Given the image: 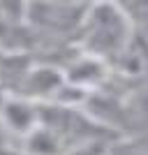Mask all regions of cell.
Instances as JSON below:
<instances>
[{"mask_svg": "<svg viewBox=\"0 0 148 155\" xmlns=\"http://www.w3.org/2000/svg\"><path fill=\"white\" fill-rule=\"evenodd\" d=\"M141 28L146 26H136L111 0H90L74 35V46L111 67Z\"/></svg>", "mask_w": 148, "mask_h": 155, "instance_id": "cell-1", "label": "cell"}, {"mask_svg": "<svg viewBox=\"0 0 148 155\" xmlns=\"http://www.w3.org/2000/svg\"><path fill=\"white\" fill-rule=\"evenodd\" d=\"M102 155H146V137L143 134L111 137L104 143Z\"/></svg>", "mask_w": 148, "mask_h": 155, "instance_id": "cell-2", "label": "cell"}, {"mask_svg": "<svg viewBox=\"0 0 148 155\" xmlns=\"http://www.w3.org/2000/svg\"><path fill=\"white\" fill-rule=\"evenodd\" d=\"M28 0H0V23L9 32H19Z\"/></svg>", "mask_w": 148, "mask_h": 155, "instance_id": "cell-3", "label": "cell"}, {"mask_svg": "<svg viewBox=\"0 0 148 155\" xmlns=\"http://www.w3.org/2000/svg\"><path fill=\"white\" fill-rule=\"evenodd\" d=\"M7 148H9V137H7L5 127H2V123H0V155H5Z\"/></svg>", "mask_w": 148, "mask_h": 155, "instance_id": "cell-4", "label": "cell"}, {"mask_svg": "<svg viewBox=\"0 0 148 155\" xmlns=\"http://www.w3.org/2000/svg\"><path fill=\"white\" fill-rule=\"evenodd\" d=\"M65 2H81V5H86V2H90V0H65Z\"/></svg>", "mask_w": 148, "mask_h": 155, "instance_id": "cell-5", "label": "cell"}]
</instances>
